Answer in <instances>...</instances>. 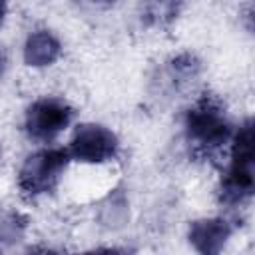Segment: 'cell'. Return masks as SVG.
<instances>
[{
	"label": "cell",
	"instance_id": "obj_1",
	"mask_svg": "<svg viewBox=\"0 0 255 255\" xmlns=\"http://www.w3.org/2000/svg\"><path fill=\"white\" fill-rule=\"evenodd\" d=\"M185 135L193 151L207 157L219 151L231 139V122L217 98L203 96L187 110Z\"/></svg>",
	"mask_w": 255,
	"mask_h": 255
},
{
	"label": "cell",
	"instance_id": "obj_2",
	"mask_svg": "<svg viewBox=\"0 0 255 255\" xmlns=\"http://www.w3.org/2000/svg\"><path fill=\"white\" fill-rule=\"evenodd\" d=\"M253 195V124L245 122L233 135L231 163L221 183V201L241 205Z\"/></svg>",
	"mask_w": 255,
	"mask_h": 255
},
{
	"label": "cell",
	"instance_id": "obj_3",
	"mask_svg": "<svg viewBox=\"0 0 255 255\" xmlns=\"http://www.w3.org/2000/svg\"><path fill=\"white\" fill-rule=\"evenodd\" d=\"M68 161H70V153L68 149L62 147L40 149L28 155L18 173V185L22 193L36 197L54 191L60 177L64 175Z\"/></svg>",
	"mask_w": 255,
	"mask_h": 255
},
{
	"label": "cell",
	"instance_id": "obj_4",
	"mask_svg": "<svg viewBox=\"0 0 255 255\" xmlns=\"http://www.w3.org/2000/svg\"><path fill=\"white\" fill-rule=\"evenodd\" d=\"M74 120V108L62 98H40L26 112V133L36 141L56 139Z\"/></svg>",
	"mask_w": 255,
	"mask_h": 255
},
{
	"label": "cell",
	"instance_id": "obj_5",
	"mask_svg": "<svg viewBox=\"0 0 255 255\" xmlns=\"http://www.w3.org/2000/svg\"><path fill=\"white\" fill-rule=\"evenodd\" d=\"M118 137L112 129L100 124H82L76 128L68 153L76 161L104 163L118 155Z\"/></svg>",
	"mask_w": 255,
	"mask_h": 255
},
{
	"label": "cell",
	"instance_id": "obj_6",
	"mask_svg": "<svg viewBox=\"0 0 255 255\" xmlns=\"http://www.w3.org/2000/svg\"><path fill=\"white\" fill-rule=\"evenodd\" d=\"M231 233L233 229L225 219H199L189 227V243L199 253H219Z\"/></svg>",
	"mask_w": 255,
	"mask_h": 255
},
{
	"label": "cell",
	"instance_id": "obj_7",
	"mask_svg": "<svg viewBox=\"0 0 255 255\" xmlns=\"http://www.w3.org/2000/svg\"><path fill=\"white\" fill-rule=\"evenodd\" d=\"M62 46L58 38L48 30H38L28 36L24 46V62L34 68L50 66L60 58Z\"/></svg>",
	"mask_w": 255,
	"mask_h": 255
},
{
	"label": "cell",
	"instance_id": "obj_8",
	"mask_svg": "<svg viewBox=\"0 0 255 255\" xmlns=\"http://www.w3.org/2000/svg\"><path fill=\"white\" fill-rule=\"evenodd\" d=\"M24 219L14 211H0V243L18 241L24 231Z\"/></svg>",
	"mask_w": 255,
	"mask_h": 255
},
{
	"label": "cell",
	"instance_id": "obj_9",
	"mask_svg": "<svg viewBox=\"0 0 255 255\" xmlns=\"http://www.w3.org/2000/svg\"><path fill=\"white\" fill-rule=\"evenodd\" d=\"M4 16H6V0H0V24L4 22Z\"/></svg>",
	"mask_w": 255,
	"mask_h": 255
},
{
	"label": "cell",
	"instance_id": "obj_10",
	"mask_svg": "<svg viewBox=\"0 0 255 255\" xmlns=\"http://www.w3.org/2000/svg\"><path fill=\"white\" fill-rule=\"evenodd\" d=\"M2 70H4V54L0 50V76H2Z\"/></svg>",
	"mask_w": 255,
	"mask_h": 255
}]
</instances>
